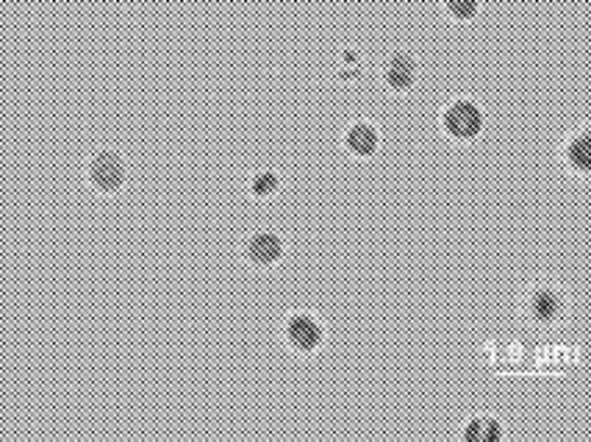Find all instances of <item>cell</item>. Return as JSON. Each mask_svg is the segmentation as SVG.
<instances>
[{
	"mask_svg": "<svg viewBox=\"0 0 591 442\" xmlns=\"http://www.w3.org/2000/svg\"><path fill=\"white\" fill-rule=\"evenodd\" d=\"M522 318L533 329H558L572 312V295L556 278H536L522 295Z\"/></svg>",
	"mask_w": 591,
	"mask_h": 442,
	"instance_id": "6da1fadb",
	"label": "cell"
},
{
	"mask_svg": "<svg viewBox=\"0 0 591 442\" xmlns=\"http://www.w3.org/2000/svg\"><path fill=\"white\" fill-rule=\"evenodd\" d=\"M281 337L283 346L298 357H317L328 342V326L309 309H298L287 315Z\"/></svg>",
	"mask_w": 591,
	"mask_h": 442,
	"instance_id": "7a4b0ae2",
	"label": "cell"
},
{
	"mask_svg": "<svg viewBox=\"0 0 591 442\" xmlns=\"http://www.w3.org/2000/svg\"><path fill=\"white\" fill-rule=\"evenodd\" d=\"M128 162L114 147H101L86 162V182L101 195H120L125 189V184H128Z\"/></svg>",
	"mask_w": 591,
	"mask_h": 442,
	"instance_id": "3957f363",
	"label": "cell"
},
{
	"mask_svg": "<svg viewBox=\"0 0 591 442\" xmlns=\"http://www.w3.org/2000/svg\"><path fill=\"white\" fill-rule=\"evenodd\" d=\"M486 129V112L480 109L478 101L473 97H453L445 109H442V131L450 136L453 142H475Z\"/></svg>",
	"mask_w": 591,
	"mask_h": 442,
	"instance_id": "277c9868",
	"label": "cell"
},
{
	"mask_svg": "<svg viewBox=\"0 0 591 442\" xmlns=\"http://www.w3.org/2000/svg\"><path fill=\"white\" fill-rule=\"evenodd\" d=\"M283 256H287V239L272 228H259V232L245 237L242 259L253 270H272V267L281 265Z\"/></svg>",
	"mask_w": 591,
	"mask_h": 442,
	"instance_id": "5b68a950",
	"label": "cell"
},
{
	"mask_svg": "<svg viewBox=\"0 0 591 442\" xmlns=\"http://www.w3.org/2000/svg\"><path fill=\"white\" fill-rule=\"evenodd\" d=\"M419 75H423L419 59L408 51L388 53V59L381 68L383 84H386V90L394 92V95H406V92H412L414 86L419 84Z\"/></svg>",
	"mask_w": 591,
	"mask_h": 442,
	"instance_id": "8992f818",
	"label": "cell"
},
{
	"mask_svg": "<svg viewBox=\"0 0 591 442\" xmlns=\"http://www.w3.org/2000/svg\"><path fill=\"white\" fill-rule=\"evenodd\" d=\"M342 145L355 160H372L381 151V129L372 120H353L344 131Z\"/></svg>",
	"mask_w": 591,
	"mask_h": 442,
	"instance_id": "52a82bcc",
	"label": "cell"
},
{
	"mask_svg": "<svg viewBox=\"0 0 591 442\" xmlns=\"http://www.w3.org/2000/svg\"><path fill=\"white\" fill-rule=\"evenodd\" d=\"M563 165L572 176H589L591 173V134L589 129H574L563 142Z\"/></svg>",
	"mask_w": 591,
	"mask_h": 442,
	"instance_id": "ba28073f",
	"label": "cell"
},
{
	"mask_svg": "<svg viewBox=\"0 0 591 442\" xmlns=\"http://www.w3.org/2000/svg\"><path fill=\"white\" fill-rule=\"evenodd\" d=\"M464 442H500L506 440V425L497 414L489 412H478L464 423L462 431Z\"/></svg>",
	"mask_w": 591,
	"mask_h": 442,
	"instance_id": "9c48e42d",
	"label": "cell"
},
{
	"mask_svg": "<svg viewBox=\"0 0 591 442\" xmlns=\"http://www.w3.org/2000/svg\"><path fill=\"white\" fill-rule=\"evenodd\" d=\"M283 178L281 173L272 171V167H261V171L250 173L248 178V195L256 201H270L281 193Z\"/></svg>",
	"mask_w": 591,
	"mask_h": 442,
	"instance_id": "30bf717a",
	"label": "cell"
},
{
	"mask_svg": "<svg viewBox=\"0 0 591 442\" xmlns=\"http://www.w3.org/2000/svg\"><path fill=\"white\" fill-rule=\"evenodd\" d=\"M361 75H364V59H361V53L353 51V48H344V51L339 53V64L336 70H333V79L344 81V84H353Z\"/></svg>",
	"mask_w": 591,
	"mask_h": 442,
	"instance_id": "8fae6325",
	"label": "cell"
},
{
	"mask_svg": "<svg viewBox=\"0 0 591 442\" xmlns=\"http://www.w3.org/2000/svg\"><path fill=\"white\" fill-rule=\"evenodd\" d=\"M442 7L456 23H473L480 14V0H442Z\"/></svg>",
	"mask_w": 591,
	"mask_h": 442,
	"instance_id": "7c38bea8",
	"label": "cell"
}]
</instances>
